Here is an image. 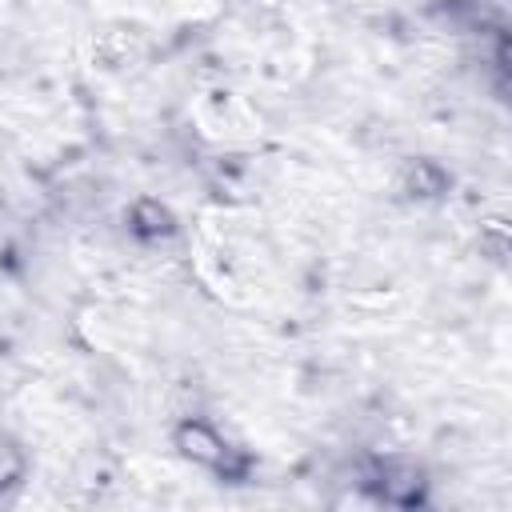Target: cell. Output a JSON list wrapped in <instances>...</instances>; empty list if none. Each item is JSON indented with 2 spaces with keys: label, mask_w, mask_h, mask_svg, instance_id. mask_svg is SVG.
Returning a JSON list of instances; mask_svg holds the SVG:
<instances>
[{
  "label": "cell",
  "mask_w": 512,
  "mask_h": 512,
  "mask_svg": "<svg viewBox=\"0 0 512 512\" xmlns=\"http://www.w3.org/2000/svg\"><path fill=\"white\" fill-rule=\"evenodd\" d=\"M184 444H188V456H196V460H208V464H224V444H220V436H212L208 428H200V424H192L188 432H184Z\"/></svg>",
  "instance_id": "6da1fadb"
}]
</instances>
